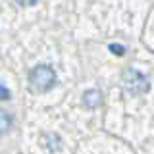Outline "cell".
Returning a JSON list of instances; mask_svg holds the SVG:
<instances>
[{"label": "cell", "instance_id": "cell-1", "mask_svg": "<svg viewBox=\"0 0 154 154\" xmlns=\"http://www.w3.org/2000/svg\"><path fill=\"white\" fill-rule=\"evenodd\" d=\"M29 85H31L33 93H38V94L46 93L56 85V71L45 64L35 66L29 73Z\"/></svg>", "mask_w": 154, "mask_h": 154}, {"label": "cell", "instance_id": "cell-2", "mask_svg": "<svg viewBox=\"0 0 154 154\" xmlns=\"http://www.w3.org/2000/svg\"><path fill=\"white\" fill-rule=\"evenodd\" d=\"M122 83H123V89L127 91V93H131V94H141V93H146L148 91V79L141 73V71L131 69V67L123 71Z\"/></svg>", "mask_w": 154, "mask_h": 154}, {"label": "cell", "instance_id": "cell-3", "mask_svg": "<svg viewBox=\"0 0 154 154\" xmlns=\"http://www.w3.org/2000/svg\"><path fill=\"white\" fill-rule=\"evenodd\" d=\"M83 104H85L89 110L100 108V106H102V94H100V91H96V89L85 91V94H83Z\"/></svg>", "mask_w": 154, "mask_h": 154}, {"label": "cell", "instance_id": "cell-4", "mask_svg": "<svg viewBox=\"0 0 154 154\" xmlns=\"http://www.w3.org/2000/svg\"><path fill=\"white\" fill-rule=\"evenodd\" d=\"M10 129H12V118H10V114L0 112V135L8 133Z\"/></svg>", "mask_w": 154, "mask_h": 154}, {"label": "cell", "instance_id": "cell-5", "mask_svg": "<svg viewBox=\"0 0 154 154\" xmlns=\"http://www.w3.org/2000/svg\"><path fill=\"white\" fill-rule=\"evenodd\" d=\"M45 137H48L46 139V146L50 148L52 152H58V148H60V137H58V135H45Z\"/></svg>", "mask_w": 154, "mask_h": 154}, {"label": "cell", "instance_id": "cell-6", "mask_svg": "<svg viewBox=\"0 0 154 154\" xmlns=\"http://www.w3.org/2000/svg\"><path fill=\"white\" fill-rule=\"evenodd\" d=\"M14 2L19 4V6H23V8H29V6H35L38 0H14Z\"/></svg>", "mask_w": 154, "mask_h": 154}, {"label": "cell", "instance_id": "cell-7", "mask_svg": "<svg viewBox=\"0 0 154 154\" xmlns=\"http://www.w3.org/2000/svg\"><path fill=\"white\" fill-rule=\"evenodd\" d=\"M10 96H12V94H10V91L4 85H0V100H10Z\"/></svg>", "mask_w": 154, "mask_h": 154}, {"label": "cell", "instance_id": "cell-8", "mask_svg": "<svg viewBox=\"0 0 154 154\" xmlns=\"http://www.w3.org/2000/svg\"><path fill=\"white\" fill-rule=\"evenodd\" d=\"M110 50H112V52H116V54H123V52H125V48L118 46V45H110Z\"/></svg>", "mask_w": 154, "mask_h": 154}]
</instances>
